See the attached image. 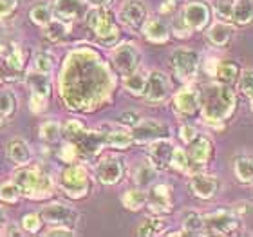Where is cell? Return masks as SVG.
Here are the masks:
<instances>
[{
  "instance_id": "obj_1",
  "label": "cell",
  "mask_w": 253,
  "mask_h": 237,
  "mask_svg": "<svg viewBox=\"0 0 253 237\" xmlns=\"http://www.w3.org/2000/svg\"><path fill=\"white\" fill-rule=\"evenodd\" d=\"M94 51H89L87 56V71L80 69V63L76 54L71 56L67 62V71L65 74L80 78V84H69L62 85V95L67 101L69 107L84 109V95L85 85H87V101H89V111H92L96 105H100L109 98L112 89V74L105 67V63L100 62Z\"/></svg>"
},
{
  "instance_id": "obj_2",
  "label": "cell",
  "mask_w": 253,
  "mask_h": 237,
  "mask_svg": "<svg viewBox=\"0 0 253 237\" xmlns=\"http://www.w3.org/2000/svg\"><path fill=\"white\" fill-rule=\"evenodd\" d=\"M199 100L203 118L217 129L224 127V121L232 116L237 107V96L232 85L221 84V82L205 85L199 91Z\"/></svg>"
},
{
  "instance_id": "obj_3",
  "label": "cell",
  "mask_w": 253,
  "mask_h": 237,
  "mask_svg": "<svg viewBox=\"0 0 253 237\" xmlns=\"http://www.w3.org/2000/svg\"><path fill=\"white\" fill-rule=\"evenodd\" d=\"M15 183L18 185L22 195L31 199H43L53 194V179L38 167L16 170Z\"/></svg>"
},
{
  "instance_id": "obj_4",
  "label": "cell",
  "mask_w": 253,
  "mask_h": 237,
  "mask_svg": "<svg viewBox=\"0 0 253 237\" xmlns=\"http://www.w3.org/2000/svg\"><path fill=\"white\" fill-rule=\"evenodd\" d=\"M87 26L92 29V33H94L96 38L101 44L112 46L120 38V29L116 27L114 20H112L111 13L103 9V5H96L94 9H90L87 13Z\"/></svg>"
},
{
  "instance_id": "obj_5",
  "label": "cell",
  "mask_w": 253,
  "mask_h": 237,
  "mask_svg": "<svg viewBox=\"0 0 253 237\" xmlns=\"http://www.w3.org/2000/svg\"><path fill=\"white\" fill-rule=\"evenodd\" d=\"M60 187L69 197L73 199H82L87 195L90 189V181L87 170L82 165H71L62 172L60 178Z\"/></svg>"
},
{
  "instance_id": "obj_6",
  "label": "cell",
  "mask_w": 253,
  "mask_h": 237,
  "mask_svg": "<svg viewBox=\"0 0 253 237\" xmlns=\"http://www.w3.org/2000/svg\"><path fill=\"white\" fill-rule=\"evenodd\" d=\"M201 56L194 49L179 47L170 54V65L174 69L175 76L183 82H192L199 71Z\"/></svg>"
},
{
  "instance_id": "obj_7",
  "label": "cell",
  "mask_w": 253,
  "mask_h": 237,
  "mask_svg": "<svg viewBox=\"0 0 253 237\" xmlns=\"http://www.w3.org/2000/svg\"><path fill=\"white\" fill-rule=\"evenodd\" d=\"M241 228V219L235 212L217 210L213 214H205V234L211 236H228Z\"/></svg>"
},
{
  "instance_id": "obj_8",
  "label": "cell",
  "mask_w": 253,
  "mask_h": 237,
  "mask_svg": "<svg viewBox=\"0 0 253 237\" xmlns=\"http://www.w3.org/2000/svg\"><path fill=\"white\" fill-rule=\"evenodd\" d=\"M132 142L134 143H152L156 140L170 138V127L158 120H139L134 127H130Z\"/></svg>"
},
{
  "instance_id": "obj_9",
  "label": "cell",
  "mask_w": 253,
  "mask_h": 237,
  "mask_svg": "<svg viewBox=\"0 0 253 237\" xmlns=\"http://www.w3.org/2000/svg\"><path fill=\"white\" fill-rule=\"evenodd\" d=\"M172 93V82L161 71H150L147 74V87L143 93V98L150 103H159L165 101Z\"/></svg>"
},
{
  "instance_id": "obj_10",
  "label": "cell",
  "mask_w": 253,
  "mask_h": 237,
  "mask_svg": "<svg viewBox=\"0 0 253 237\" xmlns=\"http://www.w3.org/2000/svg\"><path fill=\"white\" fill-rule=\"evenodd\" d=\"M40 217L51 225H65L74 228L80 221V214L65 203H49L40 210Z\"/></svg>"
},
{
  "instance_id": "obj_11",
  "label": "cell",
  "mask_w": 253,
  "mask_h": 237,
  "mask_svg": "<svg viewBox=\"0 0 253 237\" xmlns=\"http://www.w3.org/2000/svg\"><path fill=\"white\" fill-rule=\"evenodd\" d=\"M112 62L116 65V69L122 74H130L139 67L141 62V53L139 49L130 42H123L118 47L112 49Z\"/></svg>"
},
{
  "instance_id": "obj_12",
  "label": "cell",
  "mask_w": 253,
  "mask_h": 237,
  "mask_svg": "<svg viewBox=\"0 0 253 237\" xmlns=\"http://www.w3.org/2000/svg\"><path fill=\"white\" fill-rule=\"evenodd\" d=\"M125 174V163L118 156H107L96 165V178L103 185H116Z\"/></svg>"
},
{
  "instance_id": "obj_13",
  "label": "cell",
  "mask_w": 253,
  "mask_h": 237,
  "mask_svg": "<svg viewBox=\"0 0 253 237\" xmlns=\"http://www.w3.org/2000/svg\"><path fill=\"white\" fill-rule=\"evenodd\" d=\"M183 20L186 22V26L192 29V31H201L205 29L208 24H210V7L205 4V2H188L185 5V9L181 13Z\"/></svg>"
},
{
  "instance_id": "obj_14",
  "label": "cell",
  "mask_w": 253,
  "mask_h": 237,
  "mask_svg": "<svg viewBox=\"0 0 253 237\" xmlns=\"http://www.w3.org/2000/svg\"><path fill=\"white\" fill-rule=\"evenodd\" d=\"M174 109L181 116H194V114H197V111H201L199 91L190 87V85L179 89L174 96Z\"/></svg>"
},
{
  "instance_id": "obj_15",
  "label": "cell",
  "mask_w": 253,
  "mask_h": 237,
  "mask_svg": "<svg viewBox=\"0 0 253 237\" xmlns=\"http://www.w3.org/2000/svg\"><path fill=\"white\" fill-rule=\"evenodd\" d=\"M172 197H174V190L170 185L158 183L150 189V194H148V208L154 212V214H169L172 210Z\"/></svg>"
},
{
  "instance_id": "obj_16",
  "label": "cell",
  "mask_w": 253,
  "mask_h": 237,
  "mask_svg": "<svg viewBox=\"0 0 253 237\" xmlns=\"http://www.w3.org/2000/svg\"><path fill=\"white\" fill-rule=\"evenodd\" d=\"M73 143L78 148V154L85 156V158H94L100 154V150L105 147V140L101 136L100 131H87L85 129L76 140H73Z\"/></svg>"
},
{
  "instance_id": "obj_17",
  "label": "cell",
  "mask_w": 253,
  "mask_h": 237,
  "mask_svg": "<svg viewBox=\"0 0 253 237\" xmlns=\"http://www.w3.org/2000/svg\"><path fill=\"white\" fill-rule=\"evenodd\" d=\"M120 20L132 29H141L147 20V5L141 0H126L120 9Z\"/></svg>"
},
{
  "instance_id": "obj_18",
  "label": "cell",
  "mask_w": 253,
  "mask_h": 237,
  "mask_svg": "<svg viewBox=\"0 0 253 237\" xmlns=\"http://www.w3.org/2000/svg\"><path fill=\"white\" fill-rule=\"evenodd\" d=\"M172 152H174V143L170 142V138L156 140L148 147V161L158 170H163L167 167H170Z\"/></svg>"
},
{
  "instance_id": "obj_19",
  "label": "cell",
  "mask_w": 253,
  "mask_h": 237,
  "mask_svg": "<svg viewBox=\"0 0 253 237\" xmlns=\"http://www.w3.org/2000/svg\"><path fill=\"white\" fill-rule=\"evenodd\" d=\"M190 190L199 199H213L219 192V181L213 176L194 174L190 178Z\"/></svg>"
},
{
  "instance_id": "obj_20",
  "label": "cell",
  "mask_w": 253,
  "mask_h": 237,
  "mask_svg": "<svg viewBox=\"0 0 253 237\" xmlns=\"http://www.w3.org/2000/svg\"><path fill=\"white\" fill-rule=\"evenodd\" d=\"M53 13L63 22L78 20L80 16L87 15V4L85 0H54Z\"/></svg>"
},
{
  "instance_id": "obj_21",
  "label": "cell",
  "mask_w": 253,
  "mask_h": 237,
  "mask_svg": "<svg viewBox=\"0 0 253 237\" xmlns=\"http://www.w3.org/2000/svg\"><path fill=\"white\" fill-rule=\"evenodd\" d=\"M211 154H213V145L211 140L205 134H197V136L188 143V156L194 161V165H206L210 161Z\"/></svg>"
},
{
  "instance_id": "obj_22",
  "label": "cell",
  "mask_w": 253,
  "mask_h": 237,
  "mask_svg": "<svg viewBox=\"0 0 253 237\" xmlns=\"http://www.w3.org/2000/svg\"><path fill=\"white\" fill-rule=\"evenodd\" d=\"M100 132L101 136H103V140H105V145H109V147L126 148L134 143L132 142L130 131L122 129V127H111V123H103Z\"/></svg>"
},
{
  "instance_id": "obj_23",
  "label": "cell",
  "mask_w": 253,
  "mask_h": 237,
  "mask_svg": "<svg viewBox=\"0 0 253 237\" xmlns=\"http://www.w3.org/2000/svg\"><path fill=\"white\" fill-rule=\"evenodd\" d=\"M141 31L148 42L152 44H167L170 40V27L159 18H147Z\"/></svg>"
},
{
  "instance_id": "obj_24",
  "label": "cell",
  "mask_w": 253,
  "mask_h": 237,
  "mask_svg": "<svg viewBox=\"0 0 253 237\" xmlns=\"http://www.w3.org/2000/svg\"><path fill=\"white\" fill-rule=\"evenodd\" d=\"M5 154H7V159L13 161L15 165H27L31 161V148L20 138H13L7 142Z\"/></svg>"
},
{
  "instance_id": "obj_25",
  "label": "cell",
  "mask_w": 253,
  "mask_h": 237,
  "mask_svg": "<svg viewBox=\"0 0 253 237\" xmlns=\"http://www.w3.org/2000/svg\"><path fill=\"white\" fill-rule=\"evenodd\" d=\"M232 37H233V26L224 20L217 22V24H213V26L208 29V40H210L213 46H217V47L228 46V44L232 42Z\"/></svg>"
},
{
  "instance_id": "obj_26",
  "label": "cell",
  "mask_w": 253,
  "mask_h": 237,
  "mask_svg": "<svg viewBox=\"0 0 253 237\" xmlns=\"http://www.w3.org/2000/svg\"><path fill=\"white\" fill-rule=\"evenodd\" d=\"M239 73H241V65L237 62H232V60H224V62L217 63V71H215V78L217 82L226 85H233L237 82Z\"/></svg>"
},
{
  "instance_id": "obj_27",
  "label": "cell",
  "mask_w": 253,
  "mask_h": 237,
  "mask_svg": "<svg viewBox=\"0 0 253 237\" xmlns=\"http://www.w3.org/2000/svg\"><path fill=\"white\" fill-rule=\"evenodd\" d=\"M232 22L237 26H248L253 22V0H235Z\"/></svg>"
},
{
  "instance_id": "obj_28",
  "label": "cell",
  "mask_w": 253,
  "mask_h": 237,
  "mask_svg": "<svg viewBox=\"0 0 253 237\" xmlns=\"http://www.w3.org/2000/svg\"><path fill=\"white\" fill-rule=\"evenodd\" d=\"M122 201H123V206H125L126 210L137 212V210H141L143 206L147 205L148 194L141 189H130V190H126L125 194H123Z\"/></svg>"
},
{
  "instance_id": "obj_29",
  "label": "cell",
  "mask_w": 253,
  "mask_h": 237,
  "mask_svg": "<svg viewBox=\"0 0 253 237\" xmlns=\"http://www.w3.org/2000/svg\"><path fill=\"white\" fill-rule=\"evenodd\" d=\"M205 234V216L199 212H190L183 219V236H203Z\"/></svg>"
},
{
  "instance_id": "obj_30",
  "label": "cell",
  "mask_w": 253,
  "mask_h": 237,
  "mask_svg": "<svg viewBox=\"0 0 253 237\" xmlns=\"http://www.w3.org/2000/svg\"><path fill=\"white\" fill-rule=\"evenodd\" d=\"M233 172L241 183H252L253 181V158L239 156L233 159Z\"/></svg>"
},
{
  "instance_id": "obj_31",
  "label": "cell",
  "mask_w": 253,
  "mask_h": 237,
  "mask_svg": "<svg viewBox=\"0 0 253 237\" xmlns=\"http://www.w3.org/2000/svg\"><path fill=\"white\" fill-rule=\"evenodd\" d=\"M167 230V221L161 217H147L145 221L139 223L136 234L137 236L148 237V236H159Z\"/></svg>"
},
{
  "instance_id": "obj_32",
  "label": "cell",
  "mask_w": 253,
  "mask_h": 237,
  "mask_svg": "<svg viewBox=\"0 0 253 237\" xmlns=\"http://www.w3.org/2000/svg\"><path fill=\"white\" fill-rule=\"evenodd\" d=\"M123 85H125V89L128 91L130 95L143 96V93H145V87H147V74L136 69L134 73L126 74Z\"/></svg>"
},
{
  "instance_id": "obj_33",
  "label": "cell",
  "mask_w": 253,
  "mask_h": 237,
  "mask_svg": "<svg viewBox=\"0 0 253 237\" xmlns=\"http://www.w3.org/2000/svg\"><path fill=\"white\" fill-rule=\"evenodd\" d=\"M69 26L63 20L56 18V20H51L47 26H43V37L47 38L49 42H60L67 37Z\"/></svg>"
},
{
  "instance_id": "obj_34",
  "label": "cell",
  "mask_w": 253,
  "mask_h": 237,
  "mask_svg": "<svg viewBox=\"0 0 253 237\" xmlns=\"http://www.w3.org/2000/svg\"><path fill=\"white\" fill-rule=\"evenodd\" d=\"M29 85H31V93H37V95L45 96V98H49V95H51L49 74L35 73V71H33V73L29 74Z\"/></svg>"
},
{
  "instance_id": "obj_35",
  "label": "cell",
  "mask_w": 253,
  "mask_h": 237,
  "mask_svg": "<svg viewBox=\"0 0 253 237\" xmlns=\"http://www.w3.org/2000/svg\"><path fill=\"white\" fill-rule=\"evenodd\" d=\"M170 167L177 172H192V167H194V161L190 159L188 152H185L183 148L174 147V152H172V159H170Z\"/></svg>"
},
{
  "instance_id": "obj_36",
  "label": "cell",
  "mask_w": 253,
  "mask_h": 237,
  "mask_svg": "<svg viewBox=\"0 0 253 237\" xmlns=\"http://www.w3.org/2000/svg\"><path fill=\"white\" fill-rule=\"evenodd\" d=\"M53 15L54 13H53V9L49 7L47 2H40V4H37L31 9V13H29L33 24H37V26H40V27L47 26L49 22L53 20Z\"/></svg>"
},
{
  "instance_id": "obj_37",
  "label": "cell",
  "mask_w": 253,
  "mask_h": 237,
  "mask_svg": "<svg viewBox=\"0 0 253 237\" xmlns=\"http://www.w3.org/2000/svg\"><path fill=\"white\" fill-rule=\"evenodd\" d=\"M156 174H158V169L154 167L150 161L148 163H143L139 165L136 169V172H134V181H136L137 185H150L156 179Z\"/></svg>"
},
{
  "instance_id": "obj_38",
  "label": "cell",
  "mask_w": 253,
  "mask_h": 237,
  "mask_svg": "<svg viewBox=\"0 0 253 237\" xmlns=\"http://www.w3.org/2000/svg\"><path fill=\"white\" fill-rule=\"evenodd\" d=\"M60 134H62V125H60L58 121H45L40 127V138H42L43 142L54 143L60 138Z\"/></svg>"
},
{
  "instance_id": "obj_39",
  "label": "cell",
  "mask_w": 253,
  "mask_h": 237,
  "mask_svg": "<svg viewBox=\"0 0 253 237\" xmlns=\"http://www.w3.org/2000/svg\"><path fill=\"white\" fill-rule=\"evenodd\" d=\"M22 197V192L15 181H5L0 185V199L5 203H16Z\"/></svg>"
},
{
  "instance_id": "obj_40",
  "label": "cell",
  "mask_w": 253,
  "mask_h": 237,
  "mask_svg": "<svg viewBox=\"0 0 253 237\" xmlns=\"http://www.w3.org/2000/svg\"><path fill=\"white\" fill-rule=\"evenodd\" d=\"M233 4H235V0H215L213 2V9H215L217 18L224 22H232Z\"/></svg>"
},
{
  "instance_id": "obj_41",
  "label": "cell",
  "mask_w": 253,
  "mask_h": 237,
  "mask_svg": "<svg viewBox=\"0 0 253 237\" xmlns=\"http://www.w3.org/2000/svg\"><path fill=\"white\" fill-rule=\"evenodd\" d=\"M16 107H18V101H16L13 93H9V91L0 93V112H2L5 118L11 116L13 112H16Z\"/></svg>"
},
{
  "instance_id": "obj_42",
  "label": "cell",
  "mask_w": 253,
  "mask_h": 237,
  "mask_svg": "<svg viewBox=\"0 0 253 237\" xmlns=\"http://www.w3.org/2000/svg\"><path fill=\"white\" fill-rule=\"evenodd\" d=\"M53 63H54L53 54L38 53L37 58H35V63H33V71H35V73L49 74L51 73V69H53Z\"/></svg>"
},
{
  "instance_id": "obj_43",
  "label": "cell",
  "mask_w": 253,
  "mask_h": 237,
  "mask_svg": "<svg viewBox=\"0 0 253 237\" xmlns=\"http://www.w3.org/2000/svg\"><path fill=\"white\" fill-rule=\"evenodd\" d=\"M5 65H7L9 71H15V73L22 71V67H24V54H22L18 46L11 47V51L7 53V58H5Z\"/></svg>"
},
{
  "instance_id": "obj_44",
  "label": "cell",
  "mask_w": 253,
  "mask_h": 237,
  "mask_svg": "<svg viewBox=\"0 0 253 237\" xmlns=\"http://www.w3.org/2000/svg\"><path fill=\"white\" fill-rule=\"evenodd\" d=\"M84 131H85L84 123L78 121V120H69L67 123L63 125V134H65V138H67L69 142L76 140V138H78Z\"/></svg>"
},
{
  "instance_id": "obj_45",
  "label": "cell",
  "mask_w": 253,
  "mask_h": 237,
  "mask_svg": "<svg viewBox=\"0 0 253 237\" xmlns=\"http://www.w3.org/2000/svg\"><path fill=\"white\" fill-rule=\"evenodd\" d=\"M40 227H42V217H40V214H27V216H24V219H22L24 232L35 234L40 230Z\"/></svg>"
},
{
  "instance_id": "obj_46",
  "label": "cell",
  "mask_w": 253,
  "mask_h": 237,
  "mask_svg": "<svg viewBox=\"0 0 253 237\" xmlns=\"http://www.w3.org/2000/svg\"><path fill=\"white\" fill-rule=\"evenodd\" d=\"M239 87L244 95L250 96L253 93V69H244L239 78Z\"/></svg>"
},
{
  "instance_id": "obj_47",
  "label": "cell",
  "mask_w": 253,
  "mask_h": 237,
  "mask_svg": "<svg viewBox=\"0 0 253 237\" xmlns=\"http://www.w3.org/2000/svg\"><path fill=\"white\" fill-rule=\"evenodd\" d=\"M22 0H0V20L9 18L18 7H20Z\"/></svg>"
},
{
  "instance_id": "obj_48",
  "label": "cell",
  "mask_w": 253,
  "mask_h": 237,
  "mask_svg": "<svg viewBox=\"0 0 253 237\" xmlns=\"http://www.w3.org/2000/svg\"><path fill=\"white\" fill-rule=\"evenodd\" d=\"M76 156H78V148H76V145L73 142H67L65 145H62V148H60V158L63 161L73 163L74 159H76Z\"/></svg>"
},
{
  "instance_id": "obj_49",
  "label": "cell",
  "mask_w": 253,
  "mask_h": 237,
  "mask_svg": "<svg viewBox=\"0 0 253 237\" xmlns=\"http://www.w3.org/2000/svg\"><path fill=\"white\" fill-rule=\"evenodd\" d=\"M47 105V98L45 96H40L37 93H31V100H29V107H31L33 112H42Z\"/></svg>"
},
{
  "instance_id": "obj_50",
  "label": "cell",
  "mask_w": 253,
  "mask_h": 237,
  "mask_svg": "<svg viewBox=\"0 0 253 237\" xmlns=\"http://www.w3.org/2000/svg\"><path fill=\"white\" fill-rule=\"evenodd\" d=\"M174 35L179 38H186L192 35V29H190L188 26H186V22L183 20V16H179V18H175L174 22Z\"/></svg>"
},
{
  "instance_id": "obj_51",
  "label": "cell",
  "mask_w": 253,
  "mask_h": 237,
  "mask_svg": "<svg viewBox=\"0 0 253 237\" xmlns=\"http://www.w3.org/2000/svg\"><path fill=\"white\" fill-rule=\"evenodd\" d=\"M179 136H181V140H183V142L188 145V143L192 142L195 136H197V129H195L194 125H181Z\"/></svg>"
},
{
  "instance_id": "obj_52",
  "label": "cell",
  "mask_w": 253,
  "mask_h": 237,
  "mask_svg": "<svg viewBox=\"0 0 253 237\" xmlns=\"http://www.w3.org/2000/svg\"><path fill=\"white\" fill-rule=\"evenodd\" d=\"M139 120H141V118H139V114H137L136 111H125L122 116H120V121H122L123 125H128V127H134Z\"/></svg>"
},
{
  "instance_id": "obj_53",
  "label": "cell",
  "mask_w": 253,
  "mask_h": 237,
  "mask_svg": "<svg viewBox=\"0 0 253 237\" xmlns=\"http://www.w3.org/2000/svg\"><path fill=\"white\" fill-rule=\"evenodd\" d=\"M45 236H76V232H74V228H71V227L58 225V227H54V228H51V230H47V232H45Z\"/></svg>"
},
{
  "instance_id": "obj_54",
  "label": "cell",
  "mask_w": 253,
  "mask_h": 237,
  "mask_svg": "<svg viewBox=\"0 0 253 237\" xmlns=\"http://www.w3.org/2000/svg\"><path fill=\"white\" fill-rule=\"evenodd\" d=\"M252 210H253V205L252 203H246V201H241L237 205H233V212H235V214H241V216L250 214Z\"/></svg>"
},
{
  "instance_id": "obj_55",
  "label": "cell",
  "mask_w": 253,
  "mask_h": 237,
  "mask_svg": "<svg viewBox=\"0 0 253 237\" xmlns=\"http://www.w3.org/2000/svg\"><path fill=\"white\" fill-rule=\"evenodd\" d=\"M217 63H219V60H215V58H208V60H206V63H205V65H206L205 71L210 74V76H213V78H215Z\"/></svg>"
},
{
  "instance_id": "obj_56",
  "label": "cell",
  "mask_w": 253,
  "mask_h": 237,
  "mask_svg": "<svg viewBox=\"0 0 253 237\" xmlns=\"http://www.w3.org/2000/svg\"><path fill=\"white\" fill-rule=\"evenodd\" d=\"M177 2H179V0H165L163 5H161V13H170V11L177 5Z\"/></svg>"
},
{
  "instance_id": "obj_57",
  "label": "cell",
  "mask_w": 253,
  "mask_h": 237,
  "mask_svg": "<svg viewBox=\"0 0 253 237\" xmlns=\"http://www.w3.org/2000/svg\"><path fill=\"white\" fill-rule=\"evenodd\" d=\"M5 234H7V236H22V230L16 227V225H9L7 230H5Z\"/></svg>"
},
{
  "instance_id": "obj_58",
  "label": "cell",
  "mask_w": 253,
  "mask_h": 237,
  "mask_svg": "<svg viewBox=\"0 0 253 237\" xmlns=\"http://www.w3.org/2000/svg\"><path fill=\"white\" fill-rule=\"evenodd\" d=\"M111 2V0H90V4H94V5H107Z\"/></svg>"
},
{
  "instance_id": "obj_59",
  "label": "cell",
  "mask_w": 253,
  "mask_h": 237,
  "mask_svg": "<svg viewBox=\"0 0 253 237\" xmlns=\"http://www.w3.org/2000/svg\"><path fill=\"white\" fill-rule=\"evenodd\" d=\"M5 223V214H4V210L0 208V228H2V225Z\"/></svg>"
},
{
  "instance_id": "obj_60",
  "label": "cell",
  "mask_w": 253,
  "mask_h": 237,
  "mask_svg": "<svg viewBox=\"0 0 253 237\" xmlns=\"http://www.w3.org/2000/svg\"><path fill=\"white\" fill-rule=\"evenodd\" d=\"M4 123H5V116L0 112V127H4Z\"/></svg>"
},
{
  "instance_id": "obj_61",
  "label": "cell",
  "mask_w": 253,
  "mask_h": 237,
  "mask_svg": "<svg viewBox=\"0 0 253 237\" xmlns=\"http://www.w3.org/2000/svg\"><path fill=\"white\" fill-rule=\"evenodd\" d=\"M250 109H252V111H253V93H252V95H250Z\"/></svg>"
},
{
  "instance_id": "obj_62",
  "label": "cell",
  "mask_w": 253,
  "mask_h": 237,
  "mask_svg": "<svg viewBox=\"0 0 253 237\" xmlns=\"http://www.w3.org/2000/svg\"><path fill=\"white\" fill-rule=\"evenodd\" d=\"M2 53H4V47H2V46H0V54H2Z\"/></svg>"
}]
</instances>
